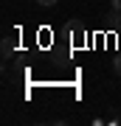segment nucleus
<instances>
[{
	"label": "nucleus",
	"instance_id": "1",
	"mask_svg": "<svg viewBox=\"0 0 121 126\" xmlns=\"http://www.w3.org/2000/svg\"><path fill=\"white\" fill-rule=\"evenodd\" d=\"M14 48H17V45H14L11 36H3V45H0V53H3V59H9V56L14 53Z\"/></svg>",
	"mask_w": 121,
	"mask_h": 126
},
{
	"label": "nucleus",
	"instance_id": "2",
	"mask_svg": "<svg viewBox=\"0 0 121 126\" xmlns=\"http://www.w3.org/2000/svg\"><path fill=\"white\" fill-rule=\"evenodd\" d=\"M107 25L116 28V31H121V11H118V9H113V11L107 14Z\"/></svg>",
	"mask_w": 121,
	"mask_h": 126
},
{
	"label": "nucleus",
	"instance_id": "3",
	"mask_svg": "<svg viewBox=\"0 0 121 126\" xmlns=\"http://www.w3.org/2000/svg\"><path fill=\"white\" fill-rule=\"evenodd\" d=\"M113 70H116V76H121V53L113 59Z\"/></svg>",
	"mask_w": 121,
	"mask_h": 126
},
{
	"label": "nucleus",
	"instance_id": "4",
	"mask_svg": "<svg viewBox=\"0 0 121 126\" xmlns=\"http://www.w3.org/2000/svg\"><path fill=\"white\" fill-rule=\"evenodd\" d=\"M40 6H45V9H51V6H56V0H37Z\"/></svg>",
	"mask_w": 121,
	"mask_h": 126
},
{
	"label": "nucleus",
	"instance_id": "5",
	"mask_svg": "<svg viewBox=\"0 0 121 126\" xmlns=\"http://www.w3.org/2000/svg\"><path fill=\"white\" fill-rule=\"evenodd\" d=\"M110 3H113V9H118V11H121V0H110Z\"/></svg>",
	"mask_w": 121,
	"mask_h": 126
}]
</instances>
